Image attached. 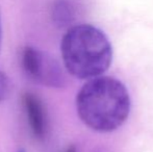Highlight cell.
<instances>
[{
    "mask_svg": "<svg viewBox=\"0 0 153 152\" xmlns=\"http://www.w3.org/2000/svg\"><path fill=\"white\" fill-rule=\"evenodd\" d=\"M2 41H3V24H2V15L0 10V51L2 47Z\"/></svg>",
    "mask_w": 153,
    "mask_h": 152,
    "instance_id": "7",
    "label": "cell"
},
{
    "mask_svg": "<svg viewBox=\"0 0 153 152\" xmlns=\"http://www.w3.org/2000/svg\"><path fill=\"white\" fill-rule=\"evenodd\" d=\"M64 152H76V148H75V146H70V147H68V148L66 149Z\"/></svg>",
    "mask_w": 153,
    "mask_h": 152,
    "instance_id": "8",
    "label": "cell"
},
{
    "mask_svg": "<svg viewBox=\"0 0 153 152\" xmlns=\"http://www.w3.org/2000/svg\"><path fill=\"white\" fill-rule=\"evenodd\" d=\"M22 103L32 134L39 140L44 139L47 133V116L41 99L27 92L22 96Z\"/></svg>",
    "mask_w": 153,
    "mask_h": 152,
    "instance_id": "4",
    "label": "cell"
},
{
    "mask_svg": "<svg viewBox=\"0 0 153 152\" xmlns=\"http://www.w3.org/2000/svg\"><path fill=\"white\" fill-rule=\"evenodd\" d=\"M75 104L79 119L98 132L118 129L131 108L126 87L114 77L103 75L87 80L77 93Z\"/></svg>",
    "mask_w": 153,
    "mask_h": 152,
    "instance_id": "1",
    "label": "cell"
},
{
    "mask_svg": "<svg viewBox=\"0 0 153 152\" xmlns=\"http://www.w3.org/2000/svg\"><path fill=\"white\" fill-rule=\"evenodd\" d=\"M62 59L66 70L79 79L101 76L113 61V48L102 30L91 24L70 27L61 42Z\"/></svg>",
    "mask_w": 153,
    "mask_h": 152,
    "instance_id": "2",
    "label": "cell"
},
{
    "mask_svg": "<svg viewBox=\"0 0 153 152\" xmlns=\"http://www.w3.org/2000/svg\"><path fill=\"white\" fill-rule=\"evenodd\" d=\"M21 63L32 80L47 87L59 89L66 85V77L62 66L50 54L32 46L24 47Z\"/></svg>",
    "mask_w": 153,
    "mask_h": 152,
    "instance_id": "3",
    "label": "cell"
},
{
    "mask_svg": "<svg viewBox=\"0 0 153 152\" xmlns=\"http://www.w3.org/2000/svg\"><path fill=\"white\" fill-rule=\"evenodd\" d=\"M18 152H26V151H25L24 149H20V150H19Z\"/></svg>",
    "mask_w": 153,
    "mask_h": 152,
    "instance_id": "9",
    "label": "cell"
},
{
    "mask_svg": "<svg viewBox=\"0 0 153 152\" xmlns=\"http://www.w3.org/2000/svg\"><path fill=\"white\" fill-rule=\"evenodd\" d=\"M52 19L57 26H65L72 20V12L68 3L59 0L52 7Z\"/></svg>",
    "mask_w": 153,
    "mask_h": 152,
    "instance_id": "5",
    "label": "cell"
},
{
    "mask_svg": "<svg viewBox=\"0 0 153 152\" xmlns=\"http://www.w3.org/2000/svg\"><path fill=\"white\" fill-rule=\"evenodd\" d=\"M10 92V82L7 76L0 71V103L7 98Z\"/></svg>",
    "mask_w": 153,
    "mask_h": 152,
    "instance_id": "6",
    "label": "cell"
}]
</instances>
